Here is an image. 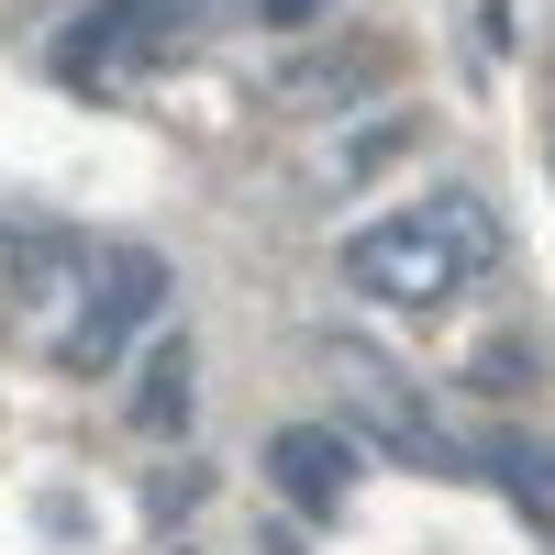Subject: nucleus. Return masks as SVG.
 <instances>
[{"label":"nucleus","mask_w":555,"mask_h":555,"mask_svg":"<svg viewBox=\"0 0 555 555\" xmlns=\"http://www.w3.org/2000/svg\"><path fill=\"white\" fill-rule=\"evenodd\" d=\"M267 478L300 500V512H345V489H356V444L334 423H278L267 434Z\"/></svg>","instance_id":"39448f33"},{"label":"nucleus","mask_w":555,"mask_h":555,"mask_svg":"<svg viewBox=\"0 0 555 555\" xmlns=\"http://www.w3.org/2000/svg\"><path fill=\"white\" fill-rule=\"evenodd\" d=\"M156 300H167V256H156V245H112V256H101V289H89V311H78V334L56 345L67 378H112L122 345L156 322Z\"/></svg>","instance_id":"7ed1b4c3"},{"label":"nucleus","mask_w":555,"mask_h":555,"mask_svg":"<svg viewBox=\"0 0 555 555\" xmlns=\"http://www.w3.org/2000/svg\"><path fill=\"white\" fill-rule=\"evenodd\" d=\"M12 289H23V311L34 322H56V345L78 334V311H89V289H101V256H89L67 222H44V234H12Z\"/></svg>","instance_id":"20e7f679"},{"label":"nucleus","mask_w":555,"mask_h":555,"mask_svg":"<svg viewBox=\"0 0 555 555\" xmlns=\"http://www.w3.org/2000/svg\"><path fill=\"white\" fill-rule=\"evenodd\" d=\"M322 378L345 389V411L400 455V467H423V478H478V444H467V434H444V411L411 389L389 356H366V345H322Z\"/></svg>","instance_id":"f257e3e1"},{"label":"nucleus","mask_w":555,"mask_h":555,"mask_svg":"<svg viewBox=\"0 0 555 555\" xmlns=\"http://www.w3.org/2000/svg\"><path fill=\"white\" fill-rule=\"evenodd\" d=\"M190 500H201V478H156L145 512H156V522H190Z\"/></svg>","instance_id":"9d476101"},{"label":"nucleus","mask_w":555,"mask_h":555,"mask_svg":"<svg viewBox=\"0 0 555 555\" xmlns=\"http://www.w3.org/2000/svg\"><path fill=\"white\" fill-rule=\"evenodd\" d=\"M423 222H434V234H444L455 256H467V267H489V256H500V211H489L478 190H444V201H434Z\"/></svg>","instance_id":"6e6552de"},{"label":"nucleus","mask_w":555,"mask_h":555,"mask_svg":"<svg viewBox=\"0 0 555 555\" xmlns=\"http://www.w3.org/2000/svg\"><path fill=\"white\" fill-rule=\"evenodd\" d=\"M311 12H322V0H267V23H278V34H300Z\"/></svg>","instance_id":"9b49d317"},{"label":"nucleus","mask_w":555,"mask_h":555,"mask_svg":"<svg viewBox=\"0 0 555 555\" xmlns=\"http://www.w3.org/2000/svg\"><path fill=\"white\" fill-rule=\"evenodd\" d=\"M345 278L366 300H389V311H434V300H455L467 256H455L423 211H389V222H356L345 234Z\"/></svg>","instance_id":"f03ea898"},{"label":"nucleus","mask_w":555,"mask_h":555,"mask_svg":"<svg viewBox=\"0 0 555 555\" xmlns=\"http://www.w3.org/2000/svg\"><path fill=\"white\" fill-rule=\"evenodd\" d=\"M133 434H145V444H178V434H190V411H201V345L190 334H156L145 345V366H133Z\"/></svg>","instance_id":"423d86ee"},{"label":"nucleus","mask_w":555,"mask_h":555,"mask_svg":"<svg viewBox=\"0 0 555 555\" xmlns=\"http://www.w3.org/2000/svg\"><path fill=\"white\" fill-rule=\"evenodd\" d=\"M478 478H500V489L522 500V522L555 533V444H533V434H489V444H478Z\"/></svg>","instance_id":"0eeeda50"},{"label":"nucleus","mask_w":555,"mask_h":555,"mask_svg":"<svg viewBox=\"0 0 555 555\" xmlns=\"http://www.w3.org/2000/svg\"><path fill=\"white\" fill-rule=\"evenodd\" d=\"M389 145H411V122H356V145H334V156H322L311 178H322V190H345V178H366V167H378Z\"/></svg>","instance_id":"1a4fd4ad"}]
</instances>
